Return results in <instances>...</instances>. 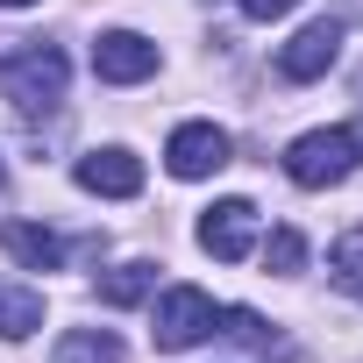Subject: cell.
<instances>
[{
    "label": "cell",
    "instance_id": "cell-8",
    "mask_svg": "<svg viewBox=\"0 0 363 363\" xmlns=\"http://www.w3.org/2000/svg\"><path fill=\"white\" fill-rule=\"evenodd\" d=\"M335 57H342V22H306V29L278 50V72H285L292 86H306V79H320Z\"/></svg>",
    "mask_w": 363,
    "mask_h": 363
},
{
    "label": "cell",
    "instance_id": "cell-17",
    "mask_svg": "<svg viewBox=\"0 0 363 363\" xmlns=\"http://www.w3.org/2000/svg\"><path fill=\"white\" fill-rule=\"evenodd\" d=\"M0 8H36V0H0Z\"/></svg>",
    "mask_w": 363,
    "mask_h": 363
},
{
    "label": "cell",
    "instance_id": "cell-14",
    "mask_svg": "<svg viewBox=\"0 0 363 363\" xmlns=\"http://www.w3.org/2000/svg\"><path fill=\"white\" fill-rule=\"evenodd\" d=\"M264 264H271L278 278H292V271L306 264V235H299V228H271V242H264Z\"/></svg>",
    "mask_w": 363,
    "mask_h": 363
},
{
    "label": "cell",
    "instance_id": "cell-12",
    "mask_svg": "<svg viewBox=\"0 0 363 363\" xmlns=\"http://www.w3.org/2000/svg\"><path fill=\"white\" fill-rule=\"evenodd\" d=\"M150 285H157V264L135 257V264H114V271L100 278V299H107V306H135V299H150Z\"/></svg>",
    "mask_w": 363,
    "mask_h": 363
},
{
    "label": "cell",
    "instance_id": "cell-10",
    "mask_svg": "<svg viewBox=\"0 0 363 363\" xmlns=\"http://www.w3.org/2000/svg\"><path fill=\"white\" fill-rule=\"evenodd\" d=\"M36 328H43V292H29V285H0V335L22 342V335H36Z\"/></svg>",
    "mask_w": 363,
    "mask_h": 363
},
{
    "label": "cell",
    "instance_id": "cell-4",
    "mask_svg": "<svg viewBox=\"0 0 363 363\" xmlns=\"http://www.w3.org/2000/svg\"><path fill=\"white\" fill-rule=\"evenodd\" d=\"M164 164H171V178H214V171L228 164V128H214V121H178L171 143H164Z\"/></svg>",
    "mask_w": 363,
    "mask_h": 363
},
{
    "label": "cell",
    "instance_id": "cell-5",
    "mask_svg": "<svg viewBox=\"0 0 363 363\" xmlns=\"http://www.w3.org/2000/svg\"><path fill=\"white\" fill-rule=\"evenodd\" d=\"M200 250L221 257V264H242V257L257 250V207H250V200H214V207L200 214Z\"/></svg>",
    "mask_w": 363,
    "mask_h": 363
},
{
    "label": "cell",
    "instance_id": "cell-7",
    "mask_svg": "<svg viewBox=\"0 0 363 363\" xmlns=\"http://www.w3.org/2000/svg\"><path fill=\"white\" fill-rule=\"evenodd\" d=\"M93 72H100L107 86H135V79L157 72V43L135 36V29H107V36L93 43Z\"/></svg>",
    "mask_w": 363,
    "mask_h": 363
},
{
    "label": "cell",
    "instance_id": "cell-16",
    "mask_svg": "<svg viewBox=\"0 0 363 363\" xmlns=\"http://www.w3.org/2000/svg\"><path fill=\"white\" fill-rule=\"evenodd\" d=\"M292 8H299V0H242L250 22H278V15H292Z\"/></svg>",
    "mask_w": 363,
    "mask_h": 363
},
{
    "label": "cell",
    "instance_id": "cell-2",
    "mask_svg": "<svg viewBox=\"0 0 363 363\" xmlns=\"http://www.w3.org/2000/svg\"><path fill=\"white\" fill-rule=\"evenodd\" d=\"M356 171V128H306L292 150H285V178L306 193H328Z\"/></svg>",
    "mask_w": 363,
    "mask_h": 363
},
{
    "label": "cell",
    "instance_id": "cell-6",
    "mask_svg": "<svg viewBox=\"0 0 363 363\" xmlns=\"http://www.w3.org/2000/svg\"><path fill=\"white\" fill-rule=\"evenodd\" d=\"M79 186L100 193V200H135V193H143V157L121 150V143L86 150V157H79Z\"/></svg>",
    "mask_w": 363,
    "mask_h": 363
},
{
    "label": "cell",
    "instance_id": "cell-13",
    "mask_svg": "<svg viewBox=\"0 0 363 363\" xmlns=\"http://www.w3.org/2000/svg\"><path fill=\"white\" fill-rule=\"evenodd\" d=\"M328 271H335V285H342L349 299H363V228L335 235V250H328Z\"/></svg>",
    "mask_w": 363,
    "mask_h": 363
},
{
    "label": "cell",
    "instance_id": "cell-3",
    "mask_svg": "<svg viewBox=\"0 0 363 363\" xmlns=\"http://www.w3.org/2000/svg\"><path fill=\"white\" fill-rule=\"evenodd\" d=\"M214 320H221V306L200 285H171L157 299V349H193V342L214 335Z\"/></svg>",
    "mask_w": 363,
    "mask_h": 363
},
{
    "label": "cell",
    "instance_id": "cell-9",
    "mask_svg": "<svg viewBox=\"0 0 363 363\" xmlns=\"http://www.w3.org/2000/svg\"><path fill=\"white\" fill-rule=\"evenodd\" d=\"M0 250H8L22 271H57L65 264V242L50 228H36V221H8V228H0Z\"/></svg>",
    "mask_w": 363,
    "mask_h": 363
},
{
    "label": "cell",
    "instance_id": "cell-11",
    "mask_svg": "<svg viewBox=\"0 0 363 363\" xmlns=\"http://www.w3.org/2000/svg\"><path fill=\"white\" fill-rule=\"evenodd\" d=\"M128 349H121V335H107V328H72L65 342H57V363H121Z\"/></svg>",
    "mask_w": 363,
    "mask_h": 363
},
{
    "label": "cell",
    "instance_id": "cell-15",
    "mask_svg": "<svg viewBox=\"0 0 363 363\" xmlns=\"http://www.w3.org/2000/svg\"><path fill=\"white\" fill-rule=\"evenodd\" d=\"M221 335H235V342H250V349H264V342H271V328H264L250 306H228V313H221Z\"/></svg>",
    "mask_w": 363,
    "mask_h": 363
},
{
    "label": "cell",
    "instance_id": "cell-18",
    "mask_svg": "<svg viewBox=\"0 0 363 363\" xmlns=\"http://www.w3.org/2000/svg\"><path fill=\"white\" fill-rule=\"evenodd\" d=\"M0 178H8V171H0Z\"/></svg>",
    "mask_w": 363,
    "mask_h": 363
},
{
    "label": "cell",
    "instance_id": "cell-1",
    "mask_svg": "<svg viewBox=\"0 0 363 363\" xmlns=\"http://www.w3.org/2000/svg\"><path fill=\"white\" fill-rule=\"evenodd\" d=\"M65 79H72V65H65V50L57 43H22V50H8L0 57V93H8L15 107H57L65 100Z\"/></svg>",
    "mask_w": 363,
    "mask_h": 363
}]
</instances>
